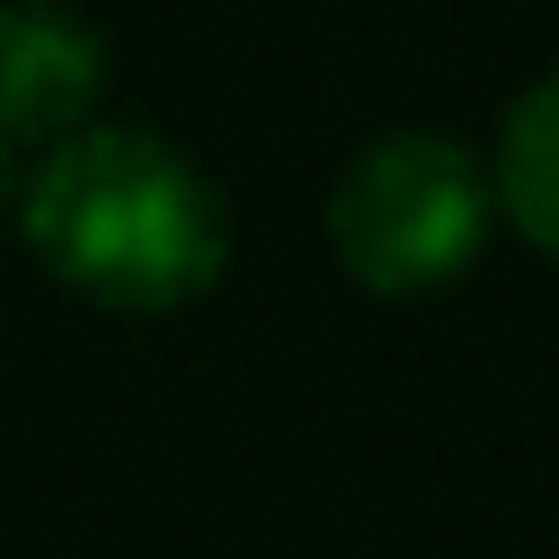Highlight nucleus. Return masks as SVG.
Listing matches in <instances>:
<instances>
[{"mask_svg": "<svg viewBox=\"0 0 559 559\" xmlns=\"http://www.w3.org/2000/svg\"><path fill=\"white\" fill-rule=\"evenodd\" d=\"M26 245L79 297L122 314H166L218 280L227 218L218 192L192 175V157H175L166 140L122 122H79L70 140L44 148L26 183Z\"/></svg>", "mask_w": 559, "mask_h": 559, "instance_id": "f257e3e1", "label": "nucleus"}, {"mask_svg": "<svg viewBox=\"0 0 559 559\" xmlns=\"http://www.w3.org/2000/svg\"><path fill=\"white\" fill-rule=\"evenodd\" d=\"M489 192H498V210L559 262V70L515 96V114H507V131H498Z\"/></svg>", "mask_w": 559, "mask_h": 559, "instance_id": "20e7f679", "label": "nucleus"}, {"mask_svg": "<svg viewBox=\"0 0 559 559\" xmlns=\"http://www.w3.org/2000/svg\"><path fill=\"white\" fill-rule=\"evenodd\" d=\"M489 218H498L489 166L437 131H393L367 157H349L323 210L341 271L376 297H419L472 271V253L489 245Z\"/></svg>", "mask_w": 559, "mask_h": 559, "instance_id": "f03ea898", "label": "nucleus"}, {"mask_svg": "<svg viewBox=\"0 0 559 559\" xmlns=\"http://www.w3.org/2000/svg\"><path fill=\"white\" fill-rule=\"evenodd\" d=\"M105 96V44L44 0L0 9V148L70 140Z\"/></svg>", "mask_w": 559, "mask_h": 559, "instance_id": "7ed1b4c3", "label": "nucleus"}, {"mask_svg": "<svg viewBox=\"0 0 559 559\" xmlns=\"http://www.w3.org/2000/svg\"><path fill=\"white\" fill-rule=\"evenodd\" d=\"M0 210H9V148H0Z\"/></svg>", "mask_w": 559, "mask_h": 559, "instance_id": "39448f33", "label": "nucleus"}]
</instances>
